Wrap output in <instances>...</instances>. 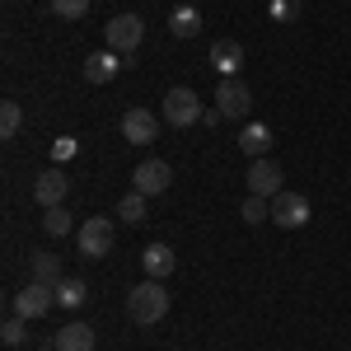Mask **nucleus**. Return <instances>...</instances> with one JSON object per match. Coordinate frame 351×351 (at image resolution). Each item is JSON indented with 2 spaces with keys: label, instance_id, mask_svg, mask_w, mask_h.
I'll list each match as a JSON object with an SVG mask.
<instances>
[{
  "label": "nucleus",
  "instance_id": "obj_1",
  "mask_svg": "<svg viewBox=\"0 0 351 351\" xmlns=\"http://www.w3.org/2000/svg\"><path fill=\"white\" fill-rule=\"evenodd\" d=\"M127 314H132V324L141 328H150V324H160L164 314H169V291H164V281H141V286H132L127 291Z\"/></svg>",
  "mask_w": 351,
  "mask_h": 351
},
{
  "label": "nucleus",
  "instance_id": "obj_2",
  "mask_svg": "<svg viewBox=\"0 0 351 351\" xmlns=\"http://www.w3.org/2000/svg\"><path fill=\"white\" fill-rule=\"evenodd\" d=\"M202 117H206V108H202V99H197L192 89H183V84H178V89H169V94H164V122H169L173 132L197 127Z\"/></svg>",
  "mask_w": 351,
  "mask_h": 351
},
{
  "label": "nucleus",
  "instance_id": "obj_3",
  "mask_svg": "<svg viewBox=\"0 0 351 351\" xmlns=\"http://www.w3.org/2000/svg\"><path fill=\"white\" fill-rule=\"evenodd\" d=\"M141 38H145L141 14H112L108 28H104V43H108V52H117V56H132L136 47H141Z\"/></svg>",
  "mask_w": 351,
  "mask_h": 351
},
{
  "label": "nucleus",
  "instance_id": "obj_4",
  "mask_svg": "<svg viewBox=\"0 0 351 351\" xmlns=\"http://www.w3.org/2000/svg\"><path fill=\"white\" fill-rule=\"evenodd\" d=\"M112 239H117V234H112V220L108 216H89L80 230H75V243H80L84 258H108Z\"/></svg>",
  "mask_w": 351,
  "mask_h": 351
},
{
  "label": "nucleus",
  "instance_id": "obj_5",
  "mask_svg": "<svg viewBox=\"0 0 351 351\" xmlns=\"http://www.w3.org/2000/svg\"><path fill=\"white\" fill-rule=\"evenodd\" d=\"M271 220H276L281 230H300V225H309V197H304V192L281 188L276 197H271Z\"/></svg>",
  "mask_w": 351,
  "mask_h": 351
},
{
  "label": "nucleus",
  "instance_id": "obj_6",
  "mask_svg": "<svg viewBox=\"0 0 351 351\" xmlns=\"http://www.w3.org/2000/svg\"><path fill=\"white\" fill-rule=\"evenodd\" d=\"M52 304H56V286L28 281L24 291L14 295V314H19V319H43V314H52Z\"/></svg>",
  "mask_w": 351,
  "mask_h": 351
},
{
  "label": "nucleus",
  "instance_id": "obj_7",
  "mask_svg": "<svg viewBox=\"0 0 351 351\" xmlns=\"http://www.w3.org/2000/svg\"><path fill=\"white\" fill-rule=\"evenodd\" d=\"M248 108H253V94H248V84L234 75V80H220V89H216V112L220 117H248Z\"/></svg>",
  "mask_w": 351,
  "mask_h": 351
},
{
  "label": "nucleus",
  "instance_id": "obj_8",
  "mask_svg": "<svg viewBox=\"0 0 351 351\" xmlns=\"http://www.w3.org/2000/svg\"><path fill=\"white\" fill-rule=\"evenodd\" d=\"M169 183H173V169L164 160H141L132 173V188L145 192V197H160V192H169Z\"/></svg>",
  "mask_w": 351,
  "mask_h": 351
},
{
  "label": "nucleus",
  "instance_id": "obj_9",
  "mask_svg": "<svg viewBox=\"0 0 351 351\" xmlns=\"http://www.w3.org/2000/svg\"><path fill=\"white\" fill-rule=\"evenodd\" d=\"M281 178H286V173H281V164L267 160V155L248 164V192H253V197H267V202H271V197L281 192Z\"/></svg>",
  "mask_w": 351,
  "mask_h": 351
},
{
  "label": "nucleus",
  "instance_id": "obj_10",
  "mask_svg": "<svg viewBox=\"0 0 351 351\" xmlns=\"http://www.w3.org/2000/svg\"><path fill=\"white\" fill-rule=\"evenodd\" d=\"M66 192H71V178H66L61 169H43L38 183H33V202H38L43 211H52V206L66 202Z\"/></svg>",
  "mask_w": 351,
  "mask_h": 351
},
{
  "label": "nucleus",
  "instance_id": "obj_11",
  "mask_svg": "<svg viewBox=\"0 0 351 351\" xmlns=\"http://www.w3.org/2000/svg\"><path fill=\"white\" fill-rule=\"evenodd\" d=\"M160 136V117L145 108H127L122 112V141H132V145H150Z\"/></svg>",
  "mask_w": 351,
  "mask_h": 351
},
{
  "label": "nucleus",
  "instance_id": "obj_12",
  "mask_svg": "<svg viewBox=\"0 0 351 351\" xmlns=\"http://www.w3.org/2000/svg\"><path fill=\"white\" fill-rule=\"evenodd\" d=\"M211 66H216L225 80H234V75L243 71V47L234 43V38H220L216 47H211Z\"/></svg>",
  "mask_w": 351,
  "mask_h": 351
},
{
  "label": "nucleus",
  "instance_id": "obj_13",
  "mask_svg": "<svg viewBox=\"0 0 351 351\" xmlns=\"http://www.w3.org/2000/svg\"><path fill=\"white\" fill-rule=\"evenodd\" d=\"M52 347L56 351H94V328L89 324H66V328H56V337H52Z\"/></svg>",
  "mask_w": 351,
  "mask_h": 351
},
{
  "label": "nucleus",
  "instance_id": "obj_14",
  "mask_svg": "<svg viewBox=\"0 0 351 351\" xmlns=\"http://www.w3.org/2000/svg\"><path fill=\"white\" fill-rule=\"evenodd\" d=\"M271 145H276V141H271V127H267V122H248V127L239 132V150L248 155V160H263Z\"/></svg>",
  "mask_w": 351,
  "mask_h": 351
},
{
  "label": "nucleus",
  "instance_id": "obj_15",
  "mask_svg": "<svg viewBox=\"0 0 351 351\" xmlns=\"http://www.w3.org/2000/svg\"><path fill=\"white\" fill-rule=\"evenodd\" d=\"M117 71H122L117 52H94L89 61H84V80H89V84H108Z\"/></svg>",
  "mask_w": 351,
  "mask_h": 351
},
{
  "label": "nucleus",
  "instance_id": "obj_16",
  "mask_svg": "<svg viewBox=\"0 0 351 351\" xmlns=\"http://www.w3.org/2000/svg\"><path fill=\"white\" fill-rule=\"evenodd\" d=\"M173 267H178V258H173V248H169V243H150V248H145V271H150L155 281H164Z\"/></svg>",
  "mask_w": 351,
  "mask_h": 351
},
{
  "label": "nucleus",
  "instance_id": "obj_17",
  "mask_svg": "<svg viewBox=\"0 0 351 351\" xmlns=\"http://www.w3.org/2000/svg\"><path fill=\"white\" fill-rule=\"evenodd\" d=\"M84 300H89V286H84L80 276H61V286H56V304H61V309H80Z\"/></svg>",
  "mask_w": 351,
  "mask_h": 351
},
{
  "label": "nucleus",
  "instance_id": "obj_18",
  "mask_svg": "<svg viewBox=\"0 0 351 351\" xmlns=\"http://www.w3.org/2000/svg\"><path fill=\"white\" fill-rule=\"evenodd\" d=\"M169 28H173V38H197V33H202V14H197L192 5H178V10L169 14Z\"/></svg>",
  "mask_w": 351,
  "mask_h": 351
},
{
  "label": "nucleus",
  "instance_id": "obj_19",
  "mask_svg": "<svg viewBox=\"0 0 351 351\" xmlns=\"http://www.w3.org/2000/svg\"><path fill=\"white\" fill-rule=\"evenodd\" d=\"M33 281L61 286V263H56V253H33Z\"/></svg>",
  "mask_w": 351,
  "mask_h": 351
},
{
  "label": "nucleus",
  "instance_id": "obj_20",
  "mask_svg": "<svg viewBox=\"0 0 351 351\" xmlns=\"http://www.w3.org/2000/svg\"><path fill=\"white\" fill-rule=\"evenodd\" d=\"M43 230H47L52 239H66V234L75 230V220H71L66 206H52V211H43Z\"/></svg>",
  "mask_w": 351,
  "mask_h": 351
},
{
  "label": "nucleus",
  "instance_id": "obj_21",
  "mask_svg": "<svg viewBox=\"0 0 351 351\" xmlns=\"http://www.w3.org/2000/svg\"><path fill=\"white\" fill-rule=\"evenodd\" d=\"M19 127H24V108H19L14 99H5V104H0V136H5V141H14Z\"/></svg>",
  "mask_w": 351,
  "mask_h": 351
},
{
  "label": "nucleus",
  "instance_id": "obj_22",
  "mask_svg": "<svg viewBox=\"0 0 351 351\" xmlns=\"http://www.w3.org/2000/svg\"><path fill=\"white\" fill-rule=\"evenodd\" d=\"M117 216L127 220V225H141V220H145V192H127V197H122V202H117Z\"/></svg>",
  "mask_w": 351,
  "mask_h": 351
},
{
  "label": "nucleus",
  "instance_id": "obj_23",
  "mask_svg": "<svg viewBox=\"0 0 351 351\" xmlns=\"http://www.w3.org/2000/svg\"><path fill=\"white\" fill-rule=\"evenodd\" d=\"M239 216L248 220V225H263V220H271V202H267V197H253V192H248V202H243Z\"/></svg>",
  "mask_w": 351,
  "mask_h": 351
},
{
  "label": "nucleus",
  "instance_id": "obj_24",
  "mask_svg": "<svg viewBox=\"0 0 351 351\" xmlns=\"http://www.w3.org/2000/svg\"><path fill=\"white\" fill-rule=\"evenodd\" d=\"M24 324H28V319H19V314H10V319L0 324V337H5V347H19V342H24Z\"/></svg>",
  "mask_w": 351,
  "mask_h": 351
},
{
  "label": "nucleus",
  "instance_id": "obj_25",
  "mask_svg": "<svg viewBox=\"0 0 351 351\" xmlns=\"http://www.w3.org/2000/svg\"><path fill=\"white\" fill-rule=\"evenodd\" d=\"M52 14H61V19H84L89 14V0H52Z\"/></svg>",
  "mask_w": 351,
  "mask_h": 351
},
{
  "label": "nucleus",
  "instance_id": "obj_26",
  "mask_svg": "<svg viewBox=\"0 0 351 351\" xmlns=\"http://www.w3.org/2000/svg\"><path fill=\"white\" fill-rule=\"evenodd\" d=\"M300 0H271V19H295Z\"/></svg>",
  "mask_w": 351,
  "mask_h": 351
},
{
  "label": "nucleus",
  "instance_id": "obj_27",
  "mask_svg": "<svg viewBox=\"0 0 351 351\" xmlns=\"http://www.w3.org/2000/svg\"><path fill=\"white\" fill-rule=\"evenodd\" d=\"M52 155H56V160H71V155H75V141H71V136H61V141L52 145Z\"/></svg>",
  "mask_w": 351,
  "mask_h": 351
},
{
  "label": "nucleus",
  "instance_id": "obj_28",
  "mask_svg": "<svg viewBox=\"0 0 351 351\" xmlns=\"http://www.w3.org/2000/svg\"><path fill=\"white\" fill-rule=\"evenodd\" d=\"M43 351H56V347H43Z\"/></svg>",
  "mask_w": 351,
  "mask_h": 351
},
{
  "label": "nucleus",
  "instance_id": "obj_29",
  "mask_svg": "<svg viewBox=\"0 0 351 351\" xmlns=\"http://www.w3.org/2000/svg\"><path fill=\"white\" fill-rule=\"evenodd\" d=\"M178 5H188V0H178Z\"/></svg>",
  "mask_w": 351,
  "mask_h": 351
}]
</instances>
